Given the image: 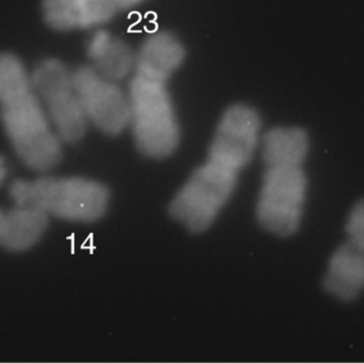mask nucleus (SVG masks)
Listing matches in <instances>:
<instances>
[{
    "mask_svg": "<svg viewBox=\"0 0 364 363\" xmlns=\"http://www.w3.org/2000/svg\"><path fill=\"white\" fill-rule=\"evenodd\" d=\"M143 1L144 0H114L119 11L134 8V6H138V4Z\"/></svg>",
    "mask_w": 364,
    "mask_h": 363,
    "instance_id": "nucleus-16",
    "label": "nucleus"
},
{
    "mask_svg": "<svg viewBox=\"0 0 364 363\" xmlns=\"http://www.w3.org/2000/svg\"><path fill=\"white\" fill-rule=\"evenodd\" d=\"M73 75L89 124L111 136L129 127V96L119 82L105 78L91 65L80 66Z\"/></svg>",
    "mask_w": 364,
    "mask_h": 363,
    "instance_id": "nucleus-7",
    "label": "nucleus"
},
{
    "mask_svg": "<svg viewBox=\"0 0 364 363\" xmlns=\"http://www.w3.org/2000/svg\"><path fill=\"white\" fill-rule=\"evenodd\" d=\"M346 229L348 242L364 249V200L350 211Z\"/></svg>",
    "mask_w": 364,
    "mask_h": 363,
    "instance_id": "nucleus-15",
    "label": "nucleus"
},
{
    "mask_svg": "<svg viewBox=\"0 0 364 363\" xmlns=\"http://www.w3.org/2000/svg\"><path fill=\"white\" fill-rule=\"evenodd\" d=\"M0 119L23 164L45 172L62 159V140L53 129L26 68L0 74Z\"/></svg>",
    "mask_w": 364,
    "mask_h": 363,
    "instance_id": "nucleus-1",
    "label": "nucleus"
},
{
    "mask_svg": "<svg viewBox=\"0 0 364 363\" xmlns=\"http://www.w3.org/2000/svg\"><path fill=\"white\" fill-rule=\"evenodd\" d=\"M307 188L301 166H265L257 202L259 224L275 236L294 234L303 219Z\"/></svg>",
    "mask_w": 364,
    "mask_h": 363,
    "instance_id": "nucleus-6",
    "label": "nucleus"
},
{
    "mask_svg": "<svg viewBox=\"0 0 364 363\" xmlns=\"http://www.w3.org/2000/svg\"><path fill=\"white\" fill-rule=\"evenodd\" d=\"M42 9L47 25L58 31L100 27L119 11L114 0H43Z\"/></svg>",
    "mask_w": 364,
    "mask_h": 363,
    "instance_id": "nucleus-9",
    "label": "nucleus"
},
{
    "mask_svg": "<svg viewBox=\"0 0 364 363\" xmlns=\"http://www.w3.org/2000/svg\"><path fill=\"white\" fill-rule=\"evenodd\" d=\"M239 175L207 159L173 198L168 209L171 217L194 234L209 229L235 193Z\"/></svg>",
    "mask_w": 364,
    "mask_h": 363,
    "instance_id": "nucleus-4",
    "label": "nucleus"
},
{
    "mask_svg": "<svg viewBox=\"0 0 364 363\" xmlns=\"http://www.w3.org/2000/svg\"><path fill=\"white\" fill-rule=\"evenodd\" d=\"M260 115L252 107L233 104L218 121L207 159L241 173L260 146Z\"/></svg>",
    "mask_w": 364,
    "mask_h": 363,
    "instance_id": "nucleus-8",
    "label": "nucleus"
},
{
    "mask_svg": "<svg viewBox=\"0 0 364 363\" xmlns=\"http://www.w3.org/2000/svg\"><path fill=\"white\" fill-rule=\"evenodd\" d=\"M324 288L338 300H355L364 289V249L346 241L331 256Z\"/></svg>",
    "mask_w": 364,
    "mask_h": 363,
    "instance_id": "nucleus-11",
    "label": "nucleus"
},
{
    "mask_svg": "<svg viewBox=\"0 0 364 363\" xmlns=\"http://www.w3.org/2000/svg\"><path fill=\"white\" fill-rule=\"evenodd\" d=\"M15 206L31 207L58 219L92 223L102 219L111 194L102 183L82 177L16 180L10 188Z\"/></svg>",
    "mask_w": 364,
    "mask_h": 363,
    "instance_id": "nucleus-2",
    "label": "nucleus"
},
{
    "mask_svg": "<svg viewBox=\"0 0 364 363\" xmlns=\"http://www.w3.org/2000/svg\"><path fill=\"white\" fill-rule=\"evenodd\" d=\"M128 96L129 127L138 151L151 159L170 157L181 142V127L168 81L134 74Z\"/></svg>",
    "mask_w": 364,
    "mask_h": 363,
    "instance_id": "nucleus-3",
    "label": "nucleus"
},
{
    "mask_svg": "<svg viewBox=\"0 0 364 363\" xmlns=\"http://www.w3.org/2000/svg\"><path fill=\"white\" fill-rule=\"evenodd\" d=\"M6 176H8V166H6V160L0 157V185L4 183Z\"/></svg>",
    "mask_w": 364,
    "mask_h": 363,
    "instance_id": "nucleus-17",
    "label": "nucleus"
},
{
    "mask_svg": "<svg viewBox=\"0 0 364 363\" xmlns=\"http://www.w3.org/2000/svg\"><path fill=\"white\" fill-rule=\"evenodd\" d=\"M32 87L62 142L85 136L87 121L75 87L74 75L58 59L41 61L31 74Z\"/></svg>",
    "mask_w": 364,
    "mask_h": 363,
    "instance_id": "nucleus-5",
    "label": "nucleus"
},
{
    "mask_svg": "<svg viewBox=\"0 0 364 363\" xmlns=\"http://www.w3.org/2000/svg\"><path fill=\"white\" fill-rule=\"evenodd\" d=\"M265 166H301L309 151L307 132L299 127H276L260 142Z\"/></svg>",
    "mask_w": 364,
    "mask_h": 363,
    "instance_id": "nucleus-13",
    "label": "nucleus"
},
{
    "mask_svg": "<svg viewBox=\"0 0 364 363\" xmlns=\"http://www.w3.org/2000/svg\"><path fill=\"white\" fill-rule=\"evenodd\" d=\"M48 215L31 207L15 206L4 213L0 244L11 251H23L42 238L48 226Z\"/></svg>",
    "mask_w": 364,
    "mask_h": 363,
    "instance_id": "nucleus-14",
    "label": "nucleus"
},
{
    "mask_svg": "<svg viewBox=\"0 0 364 363\" xmlns=\"http://www.w3.org/2000/svg\"><path fill=\"white\" fill-rule=\"evenodd\" d=\"M4 213L0 210V237H1L2 224H4Z\"/></svg>",
    "mask_w": 364,
    "mask_h": 363,
    "instance_id": "nucleus-18",
    "label": "nucleus"
},
{
    "mask_svg": "<svg viewBox=\"0 0 364 363\" xmlns=\"http://www.w3.org/2000/svg\"><path fill=\"white\" fill-rule=\"evenodd\" d=\"M186 49L176 36L166 31L147 36L136 53L134 74L168 81L181 67Z\"/></svg>",
    "mask_w": 364,
    "mask_h": 363,
    "instance_id": "nucleus-12",
    "label": "nucleus"
},
{
    "mask_svg": "<svg viewBox=\"0 0 364 363\" xmlns=\"http://www.w3.org/2000/svg\"><path fill=\"white\" fill-rule=\"evenodd\" d=\"M87 58L92 67L115 82H121L134 75L136 53L121 38L107 30L94 32L87 45Z\"/></svg>",
    "mask_w": 364,
    "mask_h": 363,
    "instance_id": "nucleus-10",
    "label": "nucleus"
}]
</instances>
